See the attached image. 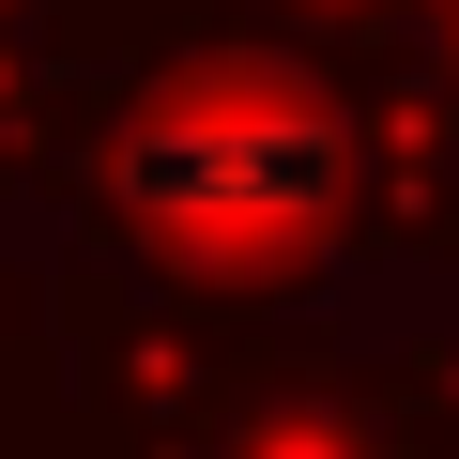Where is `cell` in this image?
<instances>
[{
    "mask_svg": "<svg viewBox=\"0 0 459 459\" xmlns=\"http://www.w3.org/2000/svg\"><path fill=\"white\" fill-rule=\"evenodd\" d=\"M123 214L138 246L199 261V276H291L337 246V123L291 77H184L153 92V123L123 138Z\"/></svg>",
    "mask_w": 459,
    "mask_h": 459,
    "instance_id": "cell-1",
    "label": "cell"
}]
</instances>
